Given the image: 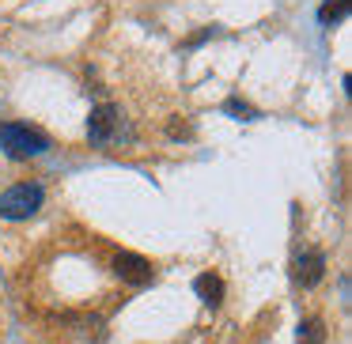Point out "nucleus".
<instances>
[{
  "label": "nucleus",
  "instance_id": "1",
  "mask_svg": "<svg viewBox=\"0 0 352 344\" xmlns=\"http://www.w3.org/2000/svg\"><path fill=\"white\" fill-rule=\"evenodd\" d=\"M0 148L8 159H31V155H42L50 148V137L31 125H0Z\"/></svg>",
  "mask_w": 352,
  "mask_h": 344
},
{
  "label": "nucleus",
  "instance_id": "2",
  "mask_svg": "<svg viewBox=\"0 0 352 344\" xmlns=\"http://www.w3.org/2000/svg\"><path fill=\"white\" fill-rule=\"evenodd\" d=\"M42 200H46V193L38 182H19L8 193H0V216L4 220H31L42 208Z\"/></svg>",
  "mask_w": 352,
  "mask_h": 344
},
{
  "label": "nucleus",
  "instance_id": "3",
  "mask_svg": "<svg viewBox=\"0 0 352 344\" xmlns=\"http://www.w3.org/2000/svg\"><path fill=\"white\" fill-rule=\"evenodd\" d=\"M118 137H122V114H118V106H110V102L95 106L91 117H87V140L91 144H110Z\"/></svg>",
  "mask_w": 352,
  "mask_h": 344
},
{
  "label": "nucleus",
  "instance_id": "4",
  "mask_svg": "<svg viewBox=\"0 0 352 344\" xmlns=\"http://www.w3.org/2000/svg\"><path fill=\"white\" fill-rule=\"evenodd\" d=\"M114 273L122 276L125 284H133V288H148V284L155 280L152 261L140 257V253H118V257H114Z\"/></svg>",
  "mask_w": 352,
  "mask_h": 344
},
{
  "label": "nucleus",
  "instance_id": "5",
  "mask_svg": "<svg viewBox=\"0 0 352 344\" xmlns=\"http://www.w3.org/2000/svg\"><path fill=\"white\" fill-rule=\"evenodd\" d=\"M292 276H296V284H303V288H314V284L326 276V253L322 250H303L296 261H292Z\"/></svg>",
  "mask_w": 352,
  "mask_h": 344
},
{
  "label": "nucleus",
  "instance_id": "6",
  "mask_svg": "<svg viewBox=\"0 0 352 344\" xmlns=\"http://www.w3.org/2000/svg\"><path fill=\"white\" fill-rule=\"evenodd\" d=\"M193 291L201 295V303L205 306H220V299H223V280L216 273H201L197 280H193Z\"/></svg>",
  "mask_w": 352,
  "mask_h": 344
},
{
  "label": "nucleus",
  "instance_id": "7",
  "mask_svg": "<svg viewBox=\"0 0 352 344\" xmlns=\"http://www.w3.org/2000/svg\"><path fill=\"white\" fill-rule=\"evenodd\" d=\"M299 344H326V325L318 318H307L299 325Z\"/></svg>",
  "mask_w": 352,
  "mask_h": 344
},
{
  "label": "nucleus",
  "instance_id": "8",
  "mask_svg": "<svg viewBox=\"0 0 352 344\" xmlns=\"http://www.w3.org/2000/svg\"><path fill=\"white\" fill-rule=\"evenodd\" d=\"M349 16V0H337V4H326L322 8V23H337V19Z\"/></svg>",
  "mask_w": 352,
  "mask_h": 344
},
{
  "label": "nucleus",
  "instance_id": "9",
  "mask_svg": "<svg viewBox=\"0 0 352 344\" xmlns=\"http://www.w3.org/2000/svg\"><path fill=\"white\" fill-rule=\"evenodd\" d=\"M223 110H228V114H235V117H243V122H254V117H258V110L246 106V102H239V99H231Z\"/></svg>",
  "mask_w": 352,
  "mask_h": 344
},
{
  "label": "nucleus",
  "instance_id": "10",
  "mask_svg": "<svg viewBox=\"0 0 352 344\" xmlns=\"http://www.w3.org/2000/svg\"><path fill=\"white\" fill-rule=\"evenodd\" d=\"M167 133H170L175 140H178V137H190V125H186V122H170V125H167Z\"/></svg>",
  "mask_w": 352,
  "mask_h": 344
}]
</instances>
